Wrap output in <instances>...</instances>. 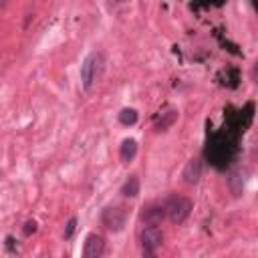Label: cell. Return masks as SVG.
Returning a JSON list of instances; mask_svg holds the SVG:
<instances>
[{"label":"cell","instance_id":"cell-5","mask_svg":"<svg viewBox=\"0 0 258 258\" xmlns=\"http://www.w3.org/2000/svg\"><path fill=\"white\" fill-rule=\"evenodd\" d=\"M105 250V242L99 234H89L85 240V248H83V256L85 258H101Z\"/></svg>","mask_w":258,"mask_h":258},{"label":"cell","instance_id":"cell-12","mask_svg":"<svg viewBox=\"0 0 258 258\" xmlns=\"http://www.w3.org/2000/svg\"><path fill=\"white\" fill-rule=\"evenodd\" d=\"M34 230H36V222H34V220H28V222L24 224V234H26V236H30Z\"/></svg>","mask_w":258,"mask_h":258},{"label":"cell","instance_id":"cell-10","mask_svg":"<svg viewBox=\"0 0 258 258\" xmlns=\"http://www.w3.org/2000/svg\"><path fill=\"white\" fill-rule=\"evenodd\" d=\"M175 117H177V113L171 109V111H167L165 115H163V119H159V123H157V131H165L173 121H175Z\"/></svg>","mask_w":258,"mask_h":258},{"label":"cell","instance_id":"cell-7","mask_svg":"<svg viewBox=\"0 0 258 258\" xmlns=\"http://www.w3.org/2000/svg\"><path fill=\"white\" fill-rule=\"evenodd\" d=\"M135 153H137V141H135V139H125V141L121 143V149H119L121 159H123V161H131V159L135 157Z\"/></svg>","mask_w":258,"mask_h":258},{"label":"cell","instance_id":"cell-8","mask_svg":"<svg viewBox=\"0 0 258 258\" xmlns=\"http://www.w3.org/2000/svg\"><path fill=\"white\" fill-rule=\"evenodd\" d=\"M121 194L127 196V198H135V196L139 194V177H137V175H131V177L125 181Z\"/></svg>","mask_w":258,"mask_h":258},{"label":"cell","instance_id":"cell-13","mask_svg":"<svg viewBox=\"0 0 258 258\" xmlns=\"http://www.w3.org/2000/svg\"><path fill=\"white\" fill-rule=\"evenodd\" d=\"M115 2H123V0H115Z\"/></svg>","mask_w":258,"mask_h":258},{"label":"cell","instance_id":"cell-6","mask_svg":"<svg viewBox=\"0 0 258 258\" xmlns=\"http://www.w3.org/2000/svg\"><path fill=\"white\" fill-rule=\"evenodd\" d=\"M200 177H202V161L198 157H194L183 167V179H185V183H191L194 185V183L200 181Z\"/></svg>","mask_w":258,"mask_h":258},{"label":"cell","instance_id":"cell-2","mask_svg":"<svg viewBox=\"0 0 258 258\" xmlns=\"http://www.w3.org/2000/svg\"><path fill=\"white\" fill-rule=\"evenodd\" d=\"M165 212H167V216H169V220H171L173 224H181V222L187 220V216H189V212H191V204H189V200L177 196V198H171V200L167 202Z\"/></svg>","mask_w":258,"mask_h":258},{"label":"cell","instance_id":"cell-4","mask_svg":"<svg viewBox=\"0 0 258 258\" xmlns=\"http://www.w3.org/2000/svg\"><path fill=\"white\" fill-rule=\"evenodd\" d=\"M103 224L111 232H119L125 226V210L123 208H107L103 212Z\"/></svg>","mask_w":258,"mask_h":258},{"label":"cell","instance_id":"cell-1","mask_svg":"<svg viewBox=\"0 0 258 258\" xmlns=\"http://www.w3.org/2000/svg\"><path fill=\"white\" fill-rule=\"evenodd\" d=\"M103 64H105V58L101 52H93L85 58L83 67H81V83H83V89H91L97 79L101 77V71H103Z\"/></svg>","mask_w":258,"mask_h":258},{"label":"cell","instance_id":"cell-9","mask_svg":"<svg viewBox=\"0 0 258 258\" xmlns=\"http://www.w3.org/2000/svg\"><path fill=\"white\" fill-rule=\"evenodd\" d=\"M119 121H121L123 125H133V123L137 121V111H135V109H131V107L123 109V111L119 113Z\"/></svg>","mask_w":258,"mask_h":258},{"label":"cell","instance_id":"cell-11","mask_svg":"<svg viewBox=\"0 0 258 258\" xmlns=\"http://www.w3.org/2000/svg\"><path fill=\"white\" fill-rule=\"evenodd\" d=\"M75 226H77V220H75V218H71V220H69V224H67V230H64V238H71V236H73Z\"/></svg>","mask_w":258,"mask_h":258},{"label":"cell","instance_id":"cell-3","mask_svg":"<svg viewBox=\"0 0 258 258\" xmlns=\"http://www.w3.org/2000/svg\"><path fill=\"white\" fill-rule=\"evenodd\" d=\"M161 240H163L161 230H159L155 224H149V226L141 232V246H143V250H145L147 254H153V252L161 246Z\"/></svg>","mask_w":258,"mask_h":258}]
</instances>
